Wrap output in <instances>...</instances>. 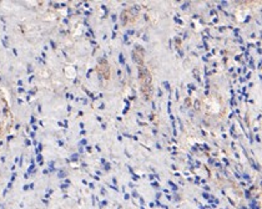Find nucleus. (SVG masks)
<instances>
[{
    "label": "nucleus",
    "mask_w": 262,
    "mask_h": 209,
    "mask_svg": "<svg viewBox=\"0 0 262 209\" xmlns=\"http://www.w3.org/2000/svg\"><path fill=\"white\" fill-rule=\"evenodd\" d=\"M189 87H190L191 90H195V86H194V85H189Z\"/></svg>",
    "instance_id": "obj_3"
},
{
    "label": "nucleus",
    "mask_w": 262,
    "mask_h": 209,
    "mask_svg": "<svg viewBox=\"0 0 262 209\" xmlns=\"http://www.w3.org/2000/svg\"><path fill=\"white\" fill-rule=\"evenodd\" d=\"M120 62L124 64V55L122 54H120Z\"/></svg>",
    "instance_id": "obj_2"
},
{
    "label": "nucleus",
    "mask_w": 262,
    "mask_h": 209,
    "mask_svg": "<svg viewBox=\"0 0 262 209\" xmlns=\"http://www.w3.org/2000/svg\"><path fill=\"white\" fill-rule=\"evenodd\" d=\"M163 86H165V89H167V90H170V84H168V82H163Z\"/></svg>",
    "instance_id": "obj_1"
}]
</instances>
